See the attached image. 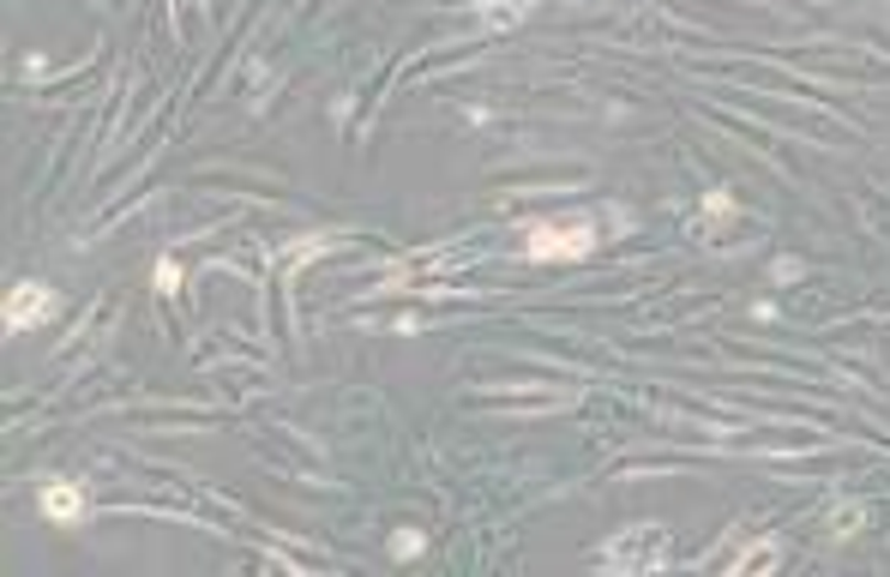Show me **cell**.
Returning a JSON list of instances; mask_svg holds the SVG:
<instances>
[{
    "label": "cell",
    "mask_w": 890,
    "mask_h": 577,
    "mask_svg": "<svg viewBox=\"0 0 890 577\" xmlns=\"http://www.w3.org/2000/svg\"><path fill=\"white\" fill-rule=\"evenodd\" d=\"M596 247V229L590 223H566V229H554V223H530L524 229V253L530 259H583V253Z\"/></svg>",
    "instance_id": "1"
},
{
    "label": "cell",
    "mask_w": 890,
    "mask_h": 577,
    "mask_svg": "<svg viewBox=\"0 0 890 577\" xmlns=\"http://www.w3.org/2000/svg\"><path fill=\"white\" fill-rule=\"evenodd\" d=\"M60 313V295L48 289V284H12L7 289V307H0V325L7 331H36V325H48V319Z\"/></svg>",
    "instance_id": "2"
},
{
    "label": "cell",
    "mask_w": 890,
    "mask_h": 577,
    "mask_svg": "<svg viewBox=\"0 0 890 577\" xmlns=\"http://www.w3.org/2000/svg\"><path fill=\"white\" fill-rule=\"evenodd\" d=\"M36 506H43V518H55V523H79L85 518V493L73 481H48Z\"/></svg>",
    "instance_id": "3"
},
{
    "label": "cell",
    "mask_w": 890,
    "mask_h": 577,
    "mask_svg": "<svg viewBox=\"0 0 890 577\" xmlns=\"http://www.w3.org/2000/svg\"><path fill=\"white\" fill-rule=\"evenodd\" d=\"M422 535H415V530H398V535H391V559H415V554H422Z\"/></svg>",
    "instance_id": "4"
},
{
    "label": "cell",
    "mask_w": 890,
    "mask_h": 577,
    "mask_svg": "<svg viewBox=\"0 0 890 577\" xmlns=\"http://www.w3.org/2000/svg\"><path fill=\"white\" fill-rule=\"evenodd\" d=\"M157 289H163V295L181 289V265H175V259H157Z\"/></svg>",
    "instance_id": "5"
},
{
    "label": "cell",
    "mask_w": 890,
    "mask_h": 577,
    "mask_svg": "<svg viewBox=\"0 0 890 577\" xmlns=\"http://www.w3.org/2000/svg\"><path fill=\"white\" fill-rule=\"evenodd\" d=\"M704 211L722 223V217H734V199H728V192H710V204H704Z\"/></svg>",
    "instance_id": "6"
}]
</instances>
